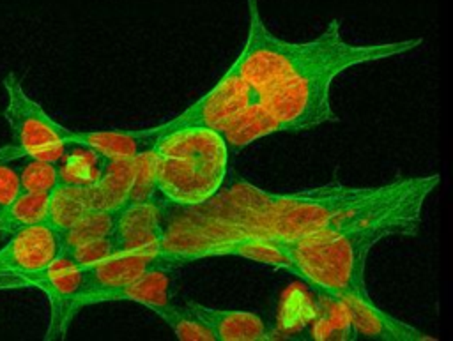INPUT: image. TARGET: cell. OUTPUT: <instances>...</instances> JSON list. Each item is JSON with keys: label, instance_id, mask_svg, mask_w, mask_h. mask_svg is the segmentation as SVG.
I'll return each mask as SVG.
<instances>
[{"label": "cell", "instance_id": "cell-14", "mask_svg": "<svg viewBox=\"0 0 453 341\" xmlns=\"http://www.w3.org/2000/svg\"><path fill=\"white\" fill-rule=\"evenodd\" d=\"M156 136L145 129H115V131H74L69 129L67 143L92 150L103 159H129L150 150Z\"/></svg>", "mask_w": 453, "mask_h": 341}, {"label": "cell", "instance_id": "cell-7", "mask_svg": "<svg viewBox=\"0 0 453 341\" xmlns=\"http://www.w3.org/2000/svg\"><path fill=\"white\" fill-rule=\"evenodd\" d=\"M62 253V235L46 221L9 235L0 247V292L25 290L27 281Z\"/></svg>", "mask_w": 453, "mask_h": 341}, {"label": "cell", "instance_id": "cell-11", "mask_svg": "<svg viewBox=\"0 0 453 341\" xmlns=\"http://www.w3.org/2000/svg\"><path fill=\"white\" fill-rule=\"evenodd\" d=\"M163 198L127 203L119 208L111 233L117 251L159 249L163 239Z\"/></svg>", "mask_w": 453, "mask_h": 341}, {"label": "cell", "instance_id": "cell-2", "mask_svg": "<svg viewBox=\"0 0 453 341\" xmlns=\"http://www.w3.org/2000/svg\"><path fill=\"white\" fill-rule=\"evenodd\" d=\"M441 175L407 177L393 194L375 201L338 230L296 242H283L294 261V276L333 300L372 299L365 272L370 251L389 237H416L423 205Z\"/></svg>", "mask_w": 453, "mask_h": 341}, {"label": "cell", "instance_id": "cell-10", "mask_svg": "<svg viewBox=\"0 0 453 341\" xmlns=\"http://www.w3.org/2000/svg\"><path fill=\"white\" fill-rule=\"evenodd\" d=\"M157 265H166L159 254V249H136L119 251L103 261L85 267L78 309L81 311L87 306L106 302L108 295Z\"/></svg>", "mask_w": 453, "mask_h": 341}, {"label": "cell", "instance_id": "cell-16", "mask_svg": "<svg viewBox=\"0 0 453 341\" xmlns=\"http://www.w3.org/2000/svg\"><path fill=\"white\" fill-rule=\"evenodd\" d=\"M230 152L239 154L250 143L265 138L274 133H281L278 120L271 115V111L258 101H251L244 106L232 120H228L218 131Z\"/></svg>", "mask_w": 453, "mask_h": 341}, {"label": "cell", "instance_id": "cell-3", "mask_svg": "<svg viewBox=\"0 0 453 341\" xmlns=\"http://www.w3.org/2000/svg\"><path fill=\"white\" fill-rule=\"evenodd\" d=\"M421 44L423 37L377 44L343 42L326 62L260 94L257 101L278 120L281 133H303L338 122L340 118L331 106V85L340 72L356 65L405 55Z\"/></svg>", "mask_w": 453, "mask_h": 341}, {"label": "cell", "instance_id": "cell-22", "mask_svg": "<svg viewBox=\"0 0 453 341\" xmlns=\"http://www.w3.org/2000/svg\"><path fill=\"white\" fill-rule=\"evenodd\" d=\"M152 313H156L182 341H214L212 334L188 311V307H179L170 302L149 306Z\"/></svg>", "mask_w": 453, "mask_h": 341}, {"label": "cell", "instance_id": "cell-13", "mask_svg": "<svg viewBox=\"0 0 453 341\" xmlns=\"http://www.w3.org/2000/svg\"><path fill=\"white\" fill-rule=\"evenodd\" d=\"M188 311L212 334L214 341H267L273 330L265 320L251 311L218 309L195 300L186 302Z\"/></svg>", "mask_w": 453, "mask_h": 341}, {"label": "cell", "instance_id": "cell-18", "mask_svg": "<svg viewBox=\"0 0 453 341\" xmlns=\"http://www.w3.org/2000/svg\"><path fill=\"white\" fill-rule=\"evenodd\" d=\"M170 267L157 265L129 284L119 288L111 295H108L106 302H120V300H131L138 302L145 307L170 302L172 288H173V276Z\"/></svg>", "mask_w": 453, "mask_h": 341}, {"label": "cell", "instance_id": "cell-5", "mask_svg": "<svg viewBox=\"0 0 453 341\" xmlns=\"http://www.w3.org/2000/svg\"><path fill=\"white\" fill-rule=\"evenodd\" d=\"M246 7L248 34L232 65L255 97L320 65L345 42L338 19H331L327 27L310 41L290 42L269 32L260 16L258 0H246Z\"/></svg>", "mask_w": 453, "mask_h": 341}, {"label": "cell", "instance_id": "cell-23", "mask_svg": "<svg viewBox=\"0 0 453 341\" xmlns=\"http://www.w3.org/2000/svg\"><path fill=\"white\" fill-rule=\"evenodd\" d=\"M25 163L18 170L21 191L30 193H51L60 180V168L57 163L42 159H23Z\"/></svg>", "mask_w": 453, "mask_h": 341}, {"label": "cell", "instance_id": "cell-4", "mask_svg": "<svg viewBox=\"0 0 453 341\" xmlns=\"http://www.w3.org/2000/svg\"><path fill=\"white\" fill-rule=\"evenodd\" d=\"M154 184L172 205L207 201L223 187L230 152L214 129H180L159 136L152 145Z\"/></svg>", "mask_w": 453, "mask_h": 341}, {"label": "cell", "instance_id": "cell-6", "mask_svg": "<svg viewBox=\"0 0 453 341\" xmlns=\"http://www.w3.org/2000/svg\"><path fill=\"white\" fill-rule=\"evenodd\" d=\"M5 92V108L2 111L12 136V143L0 148V161L42 159L58 163L67 155L69 127L51 118L44 108L34 101L23 88L14 72L2 80Z\"/></svg>", "mask_w": 453, "mask_h": 341}, {"label": "cell", "instance_id": "cell-15", "mask_svg": "<svg viewBox=\"0 0 453 341\" xmlns=\"http://www.w3.org/2000/svg\"><path fill=\"white\" fill-rule=\"evenodd\" d=\"M136 171V157L103 159L97 178L85 186L88 210H119L126 205Z\"/></svg>", "mask_w": 453, "mask_h": 341}, {"label": "cell", "instance_id": "cell-1", "mask_svg": "<svg viewBox=\"0 0 453 341\" xmlns=\"http://www.w3.org/2000/svg\"><path fill=\"white\" fill-rule=\"evenodd\" d=\"M405 178L368 187L331 182L301 191L271 193L242 177H234L230 186L219 187L200 205L180 207L165 201L159 254L175 269L203 260L212 246L228 240L260 237L296 242L326 235L398 191Z\"/></svg>", "mask_w": 453, "mask_h": 341}, {"label": "cell", "instance_id": "cell-26", "mask_svg": "<svg viewBox=\"0 0 453 341\" xmlns=\"http://www.w3.org/2000/svg\"><path fill=\"white\" fill-rule=\"evenodd\" d=\"M19 193H21V186H19L18 170L11 163L0 161V207H4Z\"/></svg>", "mask_w": 453, "mask_h": 341}, {"label": "cell", "instance_id": "cell-12", "mask_svg": "<svg viewBox=\"0 0 453 341\" xmlns=\"http://www.w3.org/2000/svg\"><path fill=\"white\" fill-rule=\"evenodd\" d=\"M338 304L347 311L354 336L375 341H434L411 323H405L384 309L377 307L372 299L345 297Z\"/></svg>", "mask_w": 453, "mask_h": 341}, {"label": "cell", "instance_id": "cell-19", "mask_svg": "<svg viewBox=\"0 0 453 341\" xmlns=\"http://www.w3.org/2000/svg\"><path fill=\"white\" fill-rule=\"evenodd\" d=\"M50 193L21 191L4 207H0V235H12L27 226L48 219Z\"/></svg>", "mask_w": 453, "mask_h": 341}, {"label": "cell", "instance_id": "cell-20", "mask_svg": "<svg viewBox=\"0 0 453 341\" xmlns=\"http://www.w3.org/2000/svg\"><path fill=\"white\" fill-rule=\"evenodd\" d=\"M88 212L85 186L60 182L48 200V219L55 230L60 233L71 228L78 219Z\"/></svg>", "mask_w": 453, "mask_h": 341}, {"label": "cell", "instance_id": "cell-25", "mask_svg": "<svg viewBox=\"0 0 453 341\" xmlns=\"http://www.w3.org/2000/svg\"><path fill=\"white\" fill-rule=\"evenodd\" d=\"M78 267L85 269V267H90L97 261H103L106 260L108 256L119 253L117 247H115V242L111 239V235L108 237H101V239H94V240H88L85 244H80L69 251H64Z\"/></svg>", "mask_w": 453, "mask_h": 341}, {"label": "cell", "instance_id": "cell-17", "mask_svg": "<svg viewBox=\"0 0 453 341\" xmlns=\"http://www.w3.org/2000/svg\"><path fill=\"white\" fill-rule=\"evenodd\" d=\"M241 256L251 261H258L274 269L287 270L294 276V261L285 249L283 242L271 240V239H260V237H246L237 240H228L212 246L205 258L209 256Z\"/></svg>", "mask_w": 453, "mask_h": 341}, {"label": "cell", "instance_id": "cell-21", "mask_svg": "<svg viewBox=\"0 0 453 341\" xmlns=\"http://www.w3.org/2000/svg\"><path fill=\"white\" fill-rule=\"evenodd\" d=\"M119 210H88L71 228L62 231V247L69 251L80 244L113 233Z\"/></svg>", "mask_w": 453, "mask_h": 341}, {"label": "cell", "instance_id": "cell-8", "mask_svg": "<svg viewBox=\"0 0 453 341\" xmlns=\"http://www.w3.org/2000/svg\"><path fill=\"white\" fill-rule=\"evenodd\" d=\"M251 101H257L251 88L246 85V81L239 76L234 65L226 69V72L219 78V81L203 94L198 101H195L191 106H188L182 113L177 117L147 127L156 138L165 136L173 131L180 129H214L219 131L228 120H232L244 106H248Z\"/></svg>", "mask_w": 453, "mask_h": 341}, {"label": "cell", "instance_id": "cell-9", "mask_svg": "<svg viewBox=\"0 0 453 341\" xmlns=\"http://www.w3.org/2000/svg\"><path fill=\"white\" fill-rule=\"evenodd\" d=\"M27 288H37L48 299L50 318L44 339H65L74 316L80 313L78 299L83 288V269L62 253L51 265L34 274L27 281Z\"/></svg>", "mask_w": 453, "mask_h": 341}, {"label": "cell", "instance_id": "cell-24", "mask_svg": "<svg viewBox=\"0 0 453 341\" xmlns=\"http://www.w3.org/2000/svg\"><path fill=\"white\" fill-rule=\"evenodd\" d=\"M156 193L157 191L154 184V152L150 148L136 155V171H134V178H133L126 205L154 200Z\"/></svg>", "mask_w": 453, "mask_h": 341}]
</instances>
